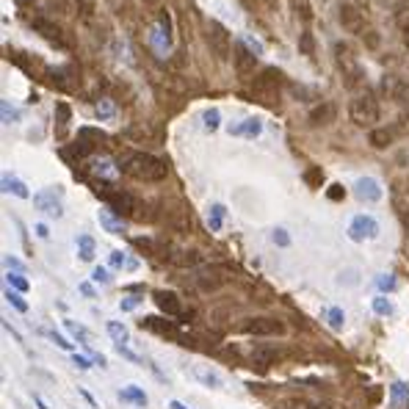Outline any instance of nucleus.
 I'll list each match as a JSON object with an SVG mask.
<instances>
[{
  "mask_svg": "<svg viewBox=\"0 0 409 409\" xmlns=\"http://www.w3.org/2000/svg\"><path fill=\"white\" fill-rule=\"evenodd\" d=\"M116 169L125 177H133V180H141V183H161L169 175L166 161L147 155V153H122L116 158Z\"/></svg>",
  "mask_w": 409,
  "mask_h": 409,
  "instance_id": "1",
  "label": "nucleus"
},
{
  "mask_svg": "<svg viewBox=\"0 0 409 409\" xmlns=\"http://www.w3.org/2000/svg\"><path fill=\"white\" fill-rule=\"evenodd\" d=\"M279 86H282V75L277 69H260L252 80V92L249 97H254L257 103H266V105H277L279 103Z\"/></svg>",
  "mask_w": 409,
  "mask_h": 409,
  "instance_id": "2",
  "label": "nucleus"
},
{
  "mask_svg": "<svg viewBox=\"0 0 409 409\" xmlns=\"http://www.w3.org/2000/svg\"><path fill=\"white\" fill-rule=\"evenodd\" d=\"M349 116L360 128H374L382 119V108H379V103L371 92H363L349 103Z\"/></svg>",
  "mask_w": 409,
  "mask_h": 409,
  "instance_id": "3",
  "label": "nucleus"
},
{
  "mask_svg": "<svg viewBox=\"0 0 409 409\" xmlns=\"http://www.w3.org/2000/svg\"><path fill=\"white\" fill-rule=\"evenodd\" d=\"M243 335H254V338H274V335H285V324L277 321V318H266V315H257V318H246L241 321L238 327Z\"/></svg>",
  "mask_w": 409,
  "mask_h": 409,
  "instance_id": "4",
  "label": "nucleus"
},
{
  "mask_svg": "<svg viewBox=\"0 0 409 409\" xmlns=\"http://www.w3.org/2000/svg\"><path fill=\"white\" fill-rule=\"evenodd\" d=\"M207 42H210V50L216 53V58H221V61L229 58L232 36L227 33V28H224L221 22H210V25H207Z\"/></svg>",
  "mask_w": 409,
  "mask_h": 409,
  "instance_id": "5",
  "label": "nucleus"
},
{
  "mask_svg": "<svg viewBox=\"0 0 409 409\" xmlns=\"http://www.w3.org/2000/svg\"><path fill=\"white\" fill-rule=\"evenodd\" d=\"M103 200L111 204V210H114L116 216H125V218L139 216V213H136V210H139V200H136L133 194H128V191H103Z\"/></svg>",
  "mask_w": 409,
  "mask_h": 409,
  "instance_id": "6",
  "label": "nucleus"
},
{
  "mask_svg": "<svg viewBox=\"0 0 409 409\" xmlns=\"http://www.w3.org/2000/svg\"><path fill=\"white\" fill-rule=\"evenodd\" d=\"M349 235H351V241H371V238L379 235V221H376L374 216L360 213V216L351 218V224H349Z\"/></svg>",
  "mask_w": 409,
  "mask_h": 409,
  "instance_id": "7",
  "label": "nucleus"
},
{
  "mask_svg": "<svg viewBox=\"0 0 409 409\" xmlns=\"http://www.w3.org/2000/svg\"><path fill=\"white\" fill-rule=\"evenodd\" d=\"M232 67H235V72H238L241 78H249V75H254V69H257V55H254L246 44H235V47H232Z\"/></svg>",
  "mask_w": 409,
  "mask_h": 409,
  "instance_id": "8",
  "label": "nucleus"
},
{
  "mask_svg": "<svg viewBox=\"0 0 409 409\" xmlns=\"http://www.w3.org/2000/svg\"><path fill=\"white\" fill-rule=\"evenodd\" d=\"M31 28L39 33V36H44L53 47H67V39H64V31H61V25H55L53 19H44V17H36L33 22H31Z\"/></svg>",
  "mask_w": 409,
  "mask_h": 409,
  "instance_id": "9",
  "label": "nucleus"
},
{
  "mask_svg": "<svg viewBox=\"0 0 409 409\" xmlns=\"http://www.w3.org/2000/svg\"><path fill=\"white\" fill-rule=\"evenodd\" d=\"M340 25H343L349 33H363V28H365V14H363L354 3H343V6H340Z\"/></svg>",
  "mask_w": 409,
  "mask_h": 409,
  "instance_id": "10",
  "label": "nucleus"
},
{
  "mask_svg": "<svg viewBox=\"0 0 409 409\" xmlns=\"http://www.w3.org/2000/svg\"><path fill=\"white\" fill-rule=\"evenodd\" d=\"M153 299H155V304H158L161 313H166V315H172V318L183 315V302L177 299V293H172V290H155Z\"/></svg>",
  "mask_w": 409,
  "mask_h": 409,
  "instance_id": "11",
  "label": "nucleus"
},
{
  "mask_svg": "<svg viewBox=\"0 0 409 409\" xmlns=\"http://www.w3.org/2000/svg\"><path fill=\"white\" fill-rule=\"evenodd\" d=\"M139 327L147 329V332H155V335H161V338H177V327H175L172 321H166V318L150 315V318H141Z\"/></svg>",
  "mask_w": 409,
  "mask_h": 409,
  "instance_id": "12",
  "label": "nucleus"
},
{
  "mask_svg": "<svg viewBox=\"0 0 409 409\" xmlns=\"http://www.w3.org/2000/svg\"><path fill=\"white\" fill-rule=\"evenodd\" d=\"M277 360H279V354L271 346H254V351H252V368H257V371H268Z\"/></svg>",
  "mask_w": 409,
  "mask_h": 409,
  "instance_id": "13",
  "label": "nucleus"
},
{
  "mask_svg": "<svg viewBox=\"0 0 409 409\" xmlns=\"http://www.w3.org/2000/svg\"><path fill=\"white\" fill-rule=\"evenodd\" d=\"M354 191H357V197L365 200V202H379V200H382V189H379V183H376L374 177H360L357 186H354Z\"/></svg>",
  "mask_w": 409,
  "mask_h": 409,
  "instance_id": "14",
  "label": "nucleus"
},
{
  "mask_svg": "<svg viewBox=\"0 0 409 409\" xmlns=\"http://www.w3.org/2000/svg\"><path fill=\"white\" fill-rule=\"evenodd\" d=\"M33 204L42 210V213H47V216H53V218H58L61 216V202L50 194V191H42V194H36L33 197Z\"/></svg>",
  "mask_w": 409,
  "mask_h": 409,
  "instance_id": "15",
  "label": "nucleus"
},
{
  "mask_svg": "<svg viewBox=\"0 0 409 409\" xmlns=\"http://www.w3.org/2000/svg\"><path fill=\"white\" fill-rule=\"evenodd\" d=\"M191 374H194V379L200 382V385H204V388H221V376L213 371V368H207V365H194L191 368Z\"/></svg>",
  "mask_w": 409,
  "mask_h": 409,
  "instance_id": "16",
  "label": "nucleus"
},
{
  "mask_svg": "<svg viewBox=\"0 0 409 409\" xmlns=\"http://www.w3.org/2000/svg\"><path fill=\"white\" fill-rule=\"evenodd\" d=\"M335 116H338V111H335L332 103H321V105H315L310 111V122L313 125H329V122H335Z\"/></svg>",
  "mask_w": 409,
  "mask_h": 409,
  "instance_id": "17",
  "label": "nucleus"
},
{
  "mask_svg": "<svg viewBox=\"0 0 409 409\" xmlns=\"http://www.w3.org/2000/svg\"><path fill=\"white\" fill-rule=\"evenodd\" d=\"M390 404L396 409L409 407V385L407 382H393L390 385Z\"/></svg>",
  "mask_w": 409,
  "mask_h": 409,
  "instance_id": "18",
  "label": "nucleus"
},
{
  "mask_svg": "<svg viewBox=\"0 0 409 409\" xmlns=\"http://www.w3.org/2000/svg\"><path fill=\"white\" fill-rule=\"evenodd\" d=\"M119 399H122L125 404L147 407V393H144L141 388H136V385H128V388H122V390H119Z\"/></svg>",
  "mask_w": 409,
  "mask_h": 409,
  "instance_id": "19",
  "label": "nucleus"
},
{
  "mask_svg": "<svg viewBox=\"0 0 409 409\" xmlns=\"http://www.w3.org/2000/svg\"><path fill=\"white\" fill-rule=\"evenodd\" d=\"M235 136H243V139H257L260 136V130H263V125H260V119H246V122H241V125H235V128H229Z\"/></svg>",
  "mask_w": 409,
  "mask_h": 409,
  "instance_id": "20",
  "label": "nucleus"
},
{
  "mask_svg": "<svg viewBox=\"0 0 409 409\" xmlns=\"http://www.w3.org/2000/svg\"><path fill=\"white\" fill-rule=\"evenodd\" d=\"M393 139H396V128H379V130H374V133H371V144H374L376 150L390 147V144H393Z\"/></svg>",
  "mask_w": 409,
  "mask_h": 409,
  "instance_id": "21",
  "label": "nucleus"
},
{
  "mask_svg": "<svg viewBox=\"0 0 409 409\" xmlns=\"http://www.w3.org/2000/svg\"><path fill=\"white\" fill-rule=\"evenodd\" d=\"M197 282H200V288H202V290H216V288L221 285V277H218V271H216V268H204L202 274L197 277Z\"/></svg>",
  "mask_w": 409,
  "mask_h": 409,
  "instance_id": "22",
  "label": "nucleus"
},
{
  "mask_svg": "<svg viewBox=\"0 0 409 409\" xmlns=\"http://www.w3.org/2000/svg\"><path fill=\"white\" fill-rule=\"evenodd\" d=\"M50 80H53L61 92H72V72H69V69H64V67H61V69H53V72H50Z\"/></svg>",
  "mask_w": 409,
  "mask_h": 409,
  "instance_id": "23",
  "label": "nucleus"
},
{
  "mask_svg": "<svg viewBox=\"0 0 409 409\" xmlns=\"http://www.w3.org/2000/svg\"><path fill=\"white\" fill-rule=\"evenodd\" d=\"M78 254H80V260H94V238L92 235H80L78 238Z\"/></svg>",
  "mask_w": 409,
  "mask_h": 409,
  "instance_id": "24",
  "label": "nucleus"
},
{
  "mask_svg": "<svg viewBox=\"0 0 409 409\" xmlns=\"http://www.w3.org/2000/svg\"><path fill=\"white\" fill-rule=\"evenodd\" d=\"M100 221H103V227L111 232V235H122V221H116L114 216H111V210H100Z\"/></svg>",
  "mask_w": 409,
  "mask_h": 409,
  "instance_id": "25",
  "label": "nucleus"
},
{
  "mask_svg": "<svg viewBox=\"0 0 409 409\" xmlns=\"http://www.w3.org/2000/svg\"><path fill=\"white\" fill-rule=\"evenodd\" d=\"M290 8H293L304 22L313 19V6H310V0H290Z\"/></svg>",
  "mask_w": 409,
  "mask_h": 409,
  "instance_id": "26",
  "label": "nucleus"
},
{
  "mask_svg": "<svg viewBox=\"0 0 409 409\" xmlns=\"http://www.w3.org/2000/svg\"><path fill=\"white\" fill-rule=\"evenodd\" d=\"M324 315H327V321H329V327H332V329H343L346 315H343V310H340V307H329Z\"/></svg>",
  "mask_w": 409,
  "mask_h": 409,
  "instance_id": "27",
  "label": "nucleus"
},
{
  "mask_svg": "<svg viewBox=\"0 0 409 409\" xmlns=\"http://www.w3.org/2000/svg\"><path fill=\"white\" fill-rule=\"evenodd\" d=\"M108 335L114 338V343H128V329L119 321H108Z\"/></svg>",
  "mask_w": 409,
  "mask_h": 409,
  "instance_id": "28",
  "label": "nucleus"
},
{
  "mask_svg": "<svg viewBox=\"0 0 409 409\" xmlns=\"http://www.w3.org/2000/svg\"><path fill=\"white\" fill-rule=\"evenodd\" d=\"M55 119H58V136H64V128L69 122V105L67 103H58L55 105Z\"/></svg>",
  "mask_w": 409,
  "mask_h": 409,
  "instance_id": "29",
  "label": "nucleus"
},
{
  "mask_svg": "<svg viewBox=\"0 0 409 409\" xmlns=\"http://www.w3.org/2000/svg\"><path fill=\"white\" fill-rule=\"evenodd\" d=\"M3 189H6V191H11V194H17L19 200H25V197H28L25 186H22L19 180H11V175H6V180H3Z\"/></svg>",
  "mask_w": 409,
  "mask_h": 409,
  "instance_id": "30",
  "label": "nucleus"
},
{
  "mask_svg": "<svg viewBox=\"0 0 409 409\" xmlns=\"http://www.w3.org/2000/svg\"><path fill=\"white\" fill-rule=\"evenodd\" d=\"M221 221H224V207H221V204H213V207H210V218H207L210 229L218 232V229H221Z\"/></svg>",
  "mask_w": 409,
  "mask_h": 409,
  "instance_id": "31",
  "label": "nucleus"
},
{
  "mask_svg": "<svg viewBox=\"0 0 409 409\" xmlns=\"http://www.w3.org/2000/svg\"><path fill=\"white\" fill-rule=\"evenodd\" d=\"M374 310L379 313V315H393V302L390 299H385V296H379V299H374Z\"/></svg>",
  "mask_w": 409,
  "mask_h": 409,
  "instance_id": "32",
  "label": "nucleus"
},
{
  "mask_svg": "<svg viewBox=\"0 0 409 409\" xmlns=\"http://www.w3.org/2000/svg\"><path fill=\"white\" fill-rule=\"evenodd\" d=\"M67 329H69V332H72V335H75V338H78L83 346H89V332H86L83 327H78L75 321H67Z\"/></svg>",
  "mask_w": 409,
  "mask_h": 409,
  "instance_id": "33",
  "label": "nucleus"
},
{
  "mask_svg": "<svg viewBox=\"0 0 409 409\" xmlns=\"http://www.w3.org/2000/svg\"><path fill=\"white\" fill-rule=\"evenodd\" d=\"M6 279H8V285H11V288H17L19 293H25V290H28V282H25V277H22V274H11V271H8V277H6Z\"/></svg>",
  "mask_w": 409,
  "mask_h": 409,
  "instance_id": "34",
  "label": "nucleus"
},
{
  "mask_svg": "<svg viewBox=\"0 0 409 409\" xmlns=\"http://www.w3.org/2000/svg\"><path fill=\"white\" fill-rule=\"evenodd\" d=\"M202 122H204V128L216 130V128H218V111H216V108H207L202 116Z\"/></svg>",
  "mask_w": 409,
  "mask_h": 409,
  "instance_id": "35",
  "label": "nucleus"
},
{
  "mask_svg": "<svg viewBox=\"0 0 409 409\" xmlns=\"http://www.w3.org/2000/svg\"><path fill=\"white\" fill-rule=\"evenodd\" d=\"M271 238H274V243H277V246H290V235H288L282 227H277V229L271 232Z\"/></svg>",
  "mask_w": 409,
  "mask_h": 409,
  "instance_id": "36",
  "label": "nucleus"
},
{
  "mask_svg": "<svg viewBox=\"0 0 409 409\" xmlns=\"http://www.w3.org/2000/svg\"><path fill=\"white\" fill-rule=\"evenodd\" d=\"M376 285H379V290H396V277L393 274H382L376 279Z\"/></svg>",
  "mask_w": 409,
  "mask_h": 409,
  "instance_id": "37",
  "label": "nucleus"
},
{
  "mask_svg": "<svg viewBox=\"0 0 409 409\" xmlns=\"http://www.w3.org/2000/svg\"><path fill=\"white\" fill-rule=\"evenodd\" d=\"M6 299H8V302H11V304L19 310V313H25V310H28V304L19 299V293H11V290H6Z\"/></svg>",
  "mask_w": 409,
  "mask_h": 409,
  "instance_id": "38",
  "label": "nucleus"
},
{
  "mask_svg": "<svg viewBox=\"0 0 409 409\" xmlns=\"http://www.w3.org/2000/svg\"><path fill=\"white\" fill-rule=\"evenodd\" d=\"M299 47H302V53H304V55H313V36H310L307 31L302 33V44H299Z\"/></svg>",
  "mask_w": 409,
  "mask_h": 409,
  "instance_id": "39",
  "label": "nucleus"
},
{
  "mask_svg": "<svg viewBox=\"0 0 409 409\" xmlns=\"http://www.w3.org/2000/svg\"><path fill=\"white\" fill-rule=\"evenodd\" d=\"M343 197H346V189H343V186H338V183H335V186H329V200L340 202Z\"/></svg>",
  "mask_w": 409,
  "mask_h": 409,
  "instance_id": "40",
  "label": "nucleus"
},
{
  "mask_svg": "<svg viewBox=\"0 0 409 409\" xmlns=\"http://www.w3.org/2000/svg\"><path fill=\"white\" fill-rule=\"evenodd\" d=\"M97 114H100L103 119H111V116H114V105H111V103H103V105L97 108Z\"/></svg>",
  "mask_w": 409,
  "mask_h": 409,
  "instance_id": "41",
  "label": "nucleus"
},
{
  "mask_svg": "<svg viewBox=\"0 0 409 409\" xmlns=\"http://www.w3.org/2000/svg\"><path fill=\"white\" fill-rule=\"evenodd\" d=\"M111 266L114 268H122L125 266V254L122 252H111Z\"/></svg>",
  "mask_w": 409,
  "mask_h": 409,
  "instance_id": "42",
  "label": "nucleus"
},
{
  "mask_svg": "<svg viewBox=\"0 0 409 409\" xmlns=\"http://www.w3.org/2000/svg\"><path fill=\"white\" fill-rule=\"evenodd\" d=\"M92 277H94V282H108V279H111L105 268H94V274H92Z\"/></svg>",
  "mask_w": 409,
  "mask_h": 409,
  "instance_id": "43",
  "label": "nucleus"
},
{
  "mask_svg": "<svg viewBox=\"0 0 409 409\" xmlns=\"http://www.w3.org/2000/svg\"><path fill=\"white\" fill-rule=\"evenodd\" d=\"M72 363H75V365H78V368H80V371H89V368H92V363H89V360H86V357H78V354H75V357H72Z\"/></svg>",
  "mask_w": 409,
  "mask_h": 409,
  "instance_id": "44",
  "label": "nucleus"
},
{
  "mask_svg": "<svg viewBox=\"0 0 409 409\" xmlns=\"http://www.w3.org/2000/svg\"><path fill=\"white\" fill-rule=\"evenodd\" d=\"M318 177H324L318 169H310V172H307V183H310V186H318Z\"/></svg>",
  "mask_w": 409,
  "mask_h": 409,
  "instance_id": "45",
  "label": "nucleus"
},
{
  "mask_svg": "<svg viewBox=\"0 0 409 409\" xmlns=\"http://www.w3.org/2000/svg\"><path fill=\"white\" fill-rule=\"evenodd\" d=\"M6 266H8V268H14V271H25V266H22L17 257H6Z\"/></svg>",
  "mask_w": 409,
  "mask_h": 409,
  "instance_id": "46",
  "label": "nucleus"
},
{
  "mask_svg": "<svg viewBox=\"0 0 409 409\" xmlns=\"http://www.w3.org/2000/svg\"><path fill=\"white\" fill-rule=\"evenodd\" d=\"M139 302H141L139 296H130V299L122 302V310H133V307H139Z\"/></svg>",
  "mask_w": 409,
  "mask_h": 409,
  "instance_id": "47",
  "label": "nucleus"
},
{
  "mask_svg": "<svg viewBox=\"0 0 409 409\" xmlns=\"http://www.w3.org/2000/svg\"><path fill=\"white\" fill-rule=\"evenodd\" d=\"M47 335H50V340H53L55 346H61V349H69V343H67L61 335H55V332H47Z\"/></svg>",
  "mask_w": 409,
  "mask_h": 409,
  "instance_id": "48",
  "label": "nucleus"
},
{
  "mask_svg": "<svg viewBox=\"0 0 409 409\" xmlns=\"http://www.w3.org/2000/svg\"><path fill=\"white\" fill-rule=\"evenodd\" d=\"M299 409H329L327 404H315V401H302V404H296Z\"/></svg>",
  "mask_w": 409,
  "mask_h": 409,
  "instance_id": "49",
  "label": "nucleus"
},
{
  "mask_svg": "<svg viewBox=\"0 0 409 409\" xmlns=\"http://www.w3.org/2000/svg\"><path fill=\"white\" fill-rule=\"evenodd\" d=\"M3 111H6V114H3V116H6V122H8V119H19V114H11L14 108H11L8 103H3Z\"/></svg>",
  "mask_w": 409,
  "mask_h": 409,
  "instance_id": "50",
  "label": "nucleus"
},
{
  "mask_svg": "<svg viewBox=\"0 0 409 409\" xmlns=\"http://www.w3.org/2000/svg\"><path fill=\"white\" fill-rule=\"evenodd\" d=\"M169 409H189L186 404H180V401H169Z\"/></svg>",
  "mask_w": 409,
  "mask_h": 409,
  "instance_id": "51",
  "label": "nucleus"
},
{
  "mask_svg": "<svg viewBox=\"0 0 409 409\" xmlns=\"http://www.w3.org/2000/svg\"><path fill=\"white\" fill-rule=\"evenodd\" d=\"M36 232H39L42 238H47V227H44V224H39V227H36Z\"/></svg>",
  "mask_w": 409,
  "mask_h": 409,
  "instance_id": "52",
  "label": "nucleus"
},
{
  "mask_svg": "<svg viewBox=\"0 0 409 409\" xmlns=\"http://www.w3.org/2000/svg\"><path fill=\"white\" fill-rule=\"evenodd\" d=\"M80 290H83L86 296H94V290H92V285H80Z\"/></svg>",
  "mask_w": 409,
  "mask_h": 409,
  "instance_id": "53",
  "label": "nucleus"
},
{
  "mask_svg": "<svg viewBox=\"0 0 409 409\" xmlns=\"http://www.w3.org/2000/svg\"><path fill=\"white\" fill-rule=\"evenodd\" d=\"M33 401H36V407H39V409H50L47 404H44V401H42V399H39V396H33Z\"/></svg>",
  "mask_w": 409,
  "mask_h": 409,
  "instance_id": "54",
  "label": "nucleus"
},
{
  "mask_svg": "<svg viewBox=\"0 0 409 409\" xmlns=\"http://www.w3.org/2000/svg\"><path fill=\"white\" fill-rule=\"evenodd\" d=\"M401 218H404V227H407V232H409V210H404V213H401Z\"/></svg>",
  "mask_w": 409,
  "mask_h": 409,
  "instance_id": "55",
  "label": "nucleus"
},
{
  "mask_svg": "<svg viewBox=\"0 0 409 409\" xmlns=\"http://www.w3.org/2000/svg\"><path fill=\"white\" fill-rule=\"evenodd\" d=\"M404 39H407V47H409V19L404 22Z\"/></svg>",
  "mask_w": 409,
  "mask_h": 409,
  "instance_id": "56",
  "label": "nucleus"
},
{
  "mask_svg": "<svg viewBox=\"0 0 409 409\" xmlns=\"http://www.w3.org/2000/svg\"><path fill=\"white\" fill-rule=\"evenodd\" d=\"M147 3H155V0H147Z\"/></svg>",
  "mask_w": 409,
  "mask_h": 409,
  "instance_id": "57",
  "label": "nucleus"
}]
</instances>
